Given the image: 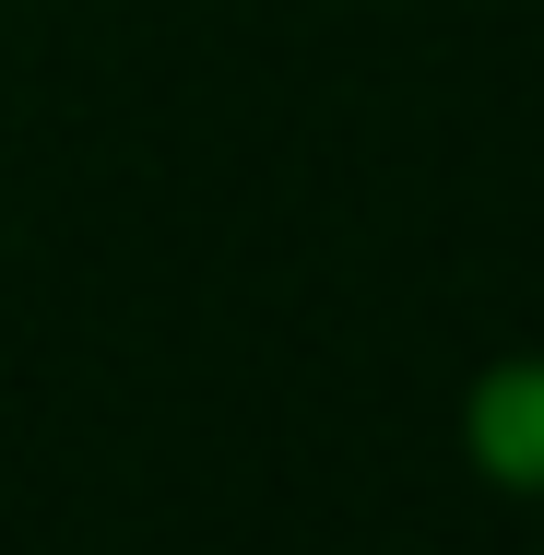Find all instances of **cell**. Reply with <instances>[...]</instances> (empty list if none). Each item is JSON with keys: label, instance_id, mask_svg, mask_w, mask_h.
<instances>
[{"label": "cell", "instance_id": "6da1fadb", "mask_svg": "<svg viewBox=\"0 0 544 555\" xmlns=\"http://www.w3.org/2000/svg\"><path fill=\"white\" fill-rule=\"evenodd\" d=\"M473 449H485V473L544 485V366H509L473 390Z\"/></svg>", "mask_w": 544, "mask_h": 555}]
</instances>
